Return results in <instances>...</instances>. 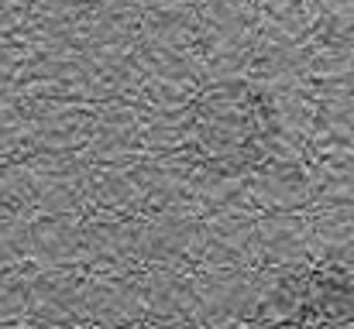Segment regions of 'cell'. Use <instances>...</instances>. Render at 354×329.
Wrapping results in <instances>:
<instances>
[{
	"instance_id": "6da1fadb",
	"label": "cell",
	"mask_w": 354,
	"mask_h": 329,
	"mask_svg": "<svg viewBox=\"0 0 354 329\" xmlns=\"http://www.w3.org/2000/svg\"><path fill=\"white\" fill-rule=\"evenodd\" d=\"M268 123V107H261L258 93H251L244 83H231L203 93L193 103L186 141L196 148L207 168L237 172L258 161L272 134Z\"/></svg>"
}]
</instances>
